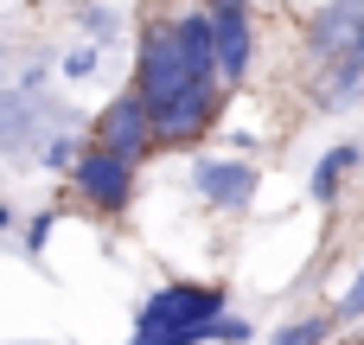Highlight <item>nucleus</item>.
<instances>
[{
    "label": "nucleus",
    "instance_id": "nucleus-15",
    "mask_svg": "<svg viewBox=\"0 0 364 345\" xmlns=\"http://www.w3.org/2000/svg\"><path fill=\"white\" fill-rule=\"evenodd\" d=\"M45 230H51V218H32V224H26V256H32V262L45 256Z\"/></svg>",
    "mask_w": 364,
    "mask_h": 345
},
{
    "label": "nucleus",
    "instance_id": "nucleus-3",
    "mask_svg": "<svg viewBox=\"0 0 364 345\" xmlns=\"http://www.w3.org/2000/svg\"><path fill=\"white\" fill-rule=\"evenodd\" d=\"M83 147H96V154H115V160L141 166V160L154 154V122H147L141 96H134V90L109 96V102L96 109V122H90V141H83Z\"/></svg>",
    "mask_w": 364,
    "mask_h": 345
},
{
    "label": "nucleus",
    "instance_id": "nucleus-4",
    "mask_svg": "<svg viewBox=\"0 0 364 345\" xmlns=\"http://www.w3.org/2000/svg\"><path fill=\"white\" fill-rule=\"evenodd\" d=\"M307 58L314 64H364V0H326L307 26Z\"/></svg>",
    "mask_w": 364,
    "mask_h": 345
},
{
    "label": "nucleus",
    "instance_id": "nucleus-12",
    "mask_svg": "<svg viewBox=\"0 0 364 345\" xmlns=\"http://www.w3.org/2000/svg\"><path fill=\"white\" fill-rule=\"evenodd\" d=\"M326 339H333V314H307V320L275 327V339H269V345H326Z\"/></svg>",
    "mask_w": 364,
    "mask_h": 345
},
{
    "label": "nucleus",
    "instance_id": "nucleus-9",
    "mask_svg": "<svg viewBox=\"0 0 364 345\" xmlns=\"http://www.w3.org/2000/svg\"><path fill=\"white\" fill-rule=\"evenodd\" d=\"M38 109H51V102H45V90H32V83L19 90V109L0 102V147H6V154H26V147H32V134H38Z\"/></svg>",
    "mask_w": 364,
    "mask_h": 345
},
{
    "label": "nucleus",
    "instance_id": "nucleus-8",
    "mask_svg": "<svg viewBox=\"0 0 364 345\" xmlns=\"http://www.w3.org/2000/svg\"><path fill=\"white\" fill-rule=\"evenodd\" d=\"M250 320L237 314H218V320H198V327H173V333H141L134 345H250Z\"/></svg>",
    "mask_w": 364,
    "mask_h": 345
},
{
    "label": "nucleus",
    "instance_id": "nucleus-2",
    "mask_svg": "<svg viewBox=\"0 0 364 345\" xmlns=\"http://www.w3.org/2000/svg\"><path fill=\"white\" fill-rule=\"evenodd\" d=\"M218 314H230V294H224L218 282H166V288H154V294L141 301V314H134V339H141V333L198 327V320H218Z\"/></svg>",
    "mask_w": 364,
    "mask_h": 345
},
{
    "label": "nucleus",
    "instance_id": "nucleus-5",
    "mask_svg": "<svg viewBox=\"0 0 364 345\" xmlns=\"http://www.w3.org/2000/svg\"><path fill=\"white\" fill-rule=\"evenodd\" d=\"M70 192L90 205V211H128L134 205V166L128 160H115V154H96V147H83L77 160H70Z\"/></svg>",
    "mask_w": 364,
    "mask_h": 345
},
{
    "label": "nucleus",
    "instance_id": "nucleus-11",
    "mask_svg": "<svg viewBox=\"0 0 364 345\" xmlns=\"http://www.w3.org/2000/svg\"><path fill=\"white\" fill-rule=\"evenodd\" d=\"M358 160H364V147H358V141H339V147H333V154L314 166V186H307V192H314L320 205H333V198H339V186H346V173H352Z\"/></svg>",
    "mask_w": 364,
    "mask_h": 345
},
{
    "label": "nucleus",
    "instance_id": "nucleus-13",
    "mask_svg": "<svg viewBox=\"0 0 364 345\" xmlns=\"http://www.w3.org/2000/svg\"><path fill=\"white\" fill-rule=\"evenodd\" d=\"M77 154H83V141H77L70 128H51V134H45V147H38V160H45L51 173H70V160H77Z\"/></svg>",
    "mask_w": 364,
    "mask_h": 345
},
{
    "label": "nucleus",
    "instance_id": "nucleus-16",
    "mask_svg": "<svg viewBox=\"0 0 364 345\" xmlns=\"http://www.w3.org/2000/svg\"><path fill=\"white\" fill-rule=\"evenodd\" d=\"M90 64H96V51H90V45H77V51H70V58H64V77H83V70H90Z\"/></svg>",
    "mask_w": 364,
    "mask_h": 345
},
{
    "label": "nucleus",
    "instance_id": "nucleus-18",
    "mask_svg": "<svg viewBox=\"0 0 364 345\" xmlns=\"http://www.w3.org/2000/svg\"><path fill=\"white\" fill-rule=\"evenodd\" d=\"M358 345H364V339H358Z\"/></svg>",
    "mask_w": 364,
    "mask_h": 345
},
{
    "label": "nucleus",
    "instance_id": "nucleus-10",
    "mask_svg": "<svg viewBox=\"0 0 364 345\" xmlns=\"http://www.w3.org/2000/svg\"><path fill=\"white\" fill-rule=\"evenodd\" d=\"M314 102H320L326 115H339V109H352V102H364V64H333V70L320 77Z\"/></svg>",
    "mask_w": 364,
    "mask_h": 345
},
{
    "label": "nucleus",
    "instance_id": "nucleus-14",
    "mask_svg": "<svg viewBox=\"0 0 364 345\" xmlns=\"http://www.w3.org/2000/svg\"><path fill=\"white\" fill-rule=\"evenodd\" d=\"M333 320H364V269L352 275V288L339 294V307H333Z\"/></svg>",
    "mask_w": 364,
    "mask_h": 345
},
{
    "label": "nucleus",
    "instance_id": "nucleus-6",
    "mask_svg": "<svg viewBox=\"0 0 364 345\" xmlns=\"http://www.w3.org/2000/svg\"><path fill=\"white\" fill-rule=\"evenodd\" d=\"M205 19H211V58H218V77H224V90H230V83H243V77H250V64H256L250 0H211V6H205Z\"/></svg>",
    "mask_w": 364,
    "mask_h": 345
},
{
    "label": "nucleus",
    "instance_id": "nucleus-1",
    "mask_svg": "<svg viewBox=\"0 0 364 345\" xmlns=\"http://www.w3.org/2000/svg\"><path fill=\"white\" fill-rule=\"evenodd\" d=\"M134 96L154 122V147H198L224 115V77L211 58V19H154L134 45Z\"/></svg>",
    "mask_w": 364,
    "mask_h": 345
},
{
    "label": "nucleus",
    "instance_id": "nucleus-17",
    "mask_svg": "<svg viewBox=\"0 0 364 345\" xmlns=\"http://www.w3.org/2000/svg\"><path fill=\"white\" fill-rule=\"evenodd\" d=\"M6 224H13V211H6V205H0V230H6Z\"/></svg>",
    "mask_w": 364,
    "mask_h": 345
},
{
    "label": "nucleus",
    "instance_id": "nucleus-7",
    "mask_svg": "<svg viewBox=\"0 0 364 345\" xmlns=\"http://www.w3.org/2000/svg\"><path fill=\"white\" fill-rule=\"evenodd\" d=\"M192 192L211 205V211H250V198H256V166L250 160H198L192 166Z\"/></svg>",
    "mask_w": 364,
    "mask_h": 345
}]
</instances>
